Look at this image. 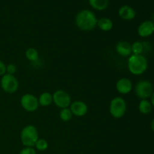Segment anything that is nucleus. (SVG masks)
Listing matches in <instances>:
<instances>
[{
  "label": "nucleus",
  "instance_id": "nucleus-27",
  "mask_svg": "<svg viewBox=\"0 0 154 154\" xmlns=\"http://www.w3.org/2000/svg\"><path fill=\"white\" fill-rule=\"evenodd\" d=\"M151 129L152 130H153V132H154V119L153 120H152V122H151Z\"/></svg>",
  "mask_w": 154,
  "mask_h": 154
},
{
  "label": "nucleus",
  "instance_id": "nucleus-13",
  "mask_svg": "<svg viewBox=\"0 0 154 154\" xmlns=\"http://www.w3.org/2000/svg\"><path fill=\"white\" fill-rule=\"evenodd\" d=\"M116 51L121 57H129L132 54L131 45L129 42H125V41H120L116 45Z\"/></svg>",
  "mask_w": 154,
  "mask_h": 154
},
{
  "label": "nucleus",
  "instance_id": "nucleus-1",
  "mask_svg": "<svg viewBox=\"0 0 154 154\" xmlns=\"http://www.w3.org/2000/svg\"><path fill=\"white\" fill-rule=\"evenodd\" d=\"M97 22L98 19L95 14L87 9L78 12L75 17V24L82 31H92L97 26Z\"/></svg>",
  "mask_w": 154,
  "mask_h": 154
},
{
  "label": "nucleus",
  "instance_id": "nucleus-23",
  "mask_svg": "<svg viewBox=\"0 0 154 154\" xmlns=\"http://www.w3.org/2000/svg\"><path fill=\"white\" fill-rule=\"evenodd\" d=\"M19 154H36V150L33 147H26L20 150Z\"/></svg>",
  "mask_w": 154,
  "mask_h": 154
},
{
  "label": "nucleus",
  "instance_id": "nucleus-12",
  "mask_svg": "<svg viewBox=\"0 0 154 154\" xmlns=\"http://www.w3.org/2000/svg\"><path fill=\"white\" fill-rule=\"evenodd\" d=\"M118 14L124 20H132L136 16V12L131 6L123 5L119 9Z\"/></svg>",
  "mask_w": 154,
  "mask_h": 154
},
{
  "label": "nucleus",
  "instance_id": "nucleus-20",
  "mask_svg": "<svg viewBox=\"0 0 154 154\" xmlns=\"http://www.w3.org/2000/svg\"><path fill=\"white\" fill-rule=\"evenodd\" d=\"M72 116H73V114H72V111H71L69 108H63V109H61V111L60 112V119L64 122L70 121Z\"/></svg>",
  "mask_w": 154,
  "mask_h": 154
},
{
  "label": "nucleus",
  "instance_id": "nucleus-26",
  "mask_svg": "<svg viewBox=\"0 0 154 154\" xmlns=\"http://www.w3.org/2000/svg\"><path fill=\"white\" fill-rule=\"evenodd\" d=\"M150 103H151L152 106L154 107V92L150 96Z\"/></svg>",
  "mask_w": 154,
  "mask_h": 154
},
{
  "label": "nucleus",
  "instance_id": "nucleus-9",
  "mask_svg": "<svg viewBox=\"0 0 154 154\" xmlns=\"http://www.w3.org/2000/svg\"><path fill=\"white\" fill-rule=\"evenodd\" d=\"M69 108L72 114L76 117H84L88 112V107L87 104L82 101H75L72 102Z\"/></svg>",
  "mask_w": 154,
  "mask_h": 154
},
{
  "label": "nucleus",
  "instance_id": "nucleus-2",
  "mask_svg": "<svg viewBox=\"0 0 154 154\" xmlns=\"http://www.w3.org/2000/svg\"><path fill=\"white\" fill-rule=\"evenodd\" d=\"M148 63L144 56L131 55L128 60V69L131 74L134 75H141L147 69Z\"/></svg>",
  "mask_w": 154,
  "mask_h": 154
},
{
  "label": "nucleus",
  "instance_id": "nucleus-25",
  "mask_svg": "<svg viewBox=\"0 0 154 154\" xmlns=\"http://www.w3.org/2000/svg\"><path fill=\"white\" fill-rule=\"evenodd\" d=\"M143 46H144V51H147L150 49V46L147 42H143Z\"/></svg>",
  "mask_w": 154,
  "mask_h": 154
},
{
  "label": "nucleus",
  "instance_id": "nucleus-11",
  "mask_svg": "<svg viewBox=\"0 0 154 154\" xmlns=\"http://www.w3.org/2000/svg\"><path fill=\"white\" fill-rule=\"evenodd\" d=\"M116 89L120 94H128L132 90V81L129 78H120L116 84Z\"/></svg>",
  "mask_w": 154,
  "mask_h": 154
},
{
  "label": "nucleus",
  "instance_id": "nucleus-10",
  "mask_svg": "<svg viewBox=\"0 0 154 154\" xmlns=\"http://www.w3.org/2000/svg\"><path fill=\"white\" fill-rule=\"evenodd\" d=\"M154 33V23L152 20H145L141 23L138 28V35L147 38Z\"/></svg>",
  "mask_w": 154,
  "mask_h": 154
},
{
  "label": "nucleus",
  "instance_id": "nucleus-15",
  "mask_svg": "<svg viewBox=\"0 0 154 154\" xmlns=\"http://www.w3.org/2000/svg\"><path fill=\"white\" fill-rule=\"evenodd\" d=\"M108 0H89V4L93 8L97 11H104L108 8Z\"/></svg>",
  "mask_w": 154,
  "mask_h": 154
},
{
  "label": "nucleus",
  "instance_id": "nucleus-24",
  "mask_svg": "<svg viewBox=\"0 0 154 154\" xmlns=\"http://www.w3.org/2000/svg\"><path fill=\"white\" fill-rule=\"evenodd\" d=\"M6 74V66L2 60H0V76L2 77Z\"/></svg>",
  "mask_w": 154,
  "mask_h": 154
},
{
  "label": "nucleus",
  "instance_id": "nucleus-5",
  "mask_svg": "<svg viewBox=\"0 0 154 154\" xmlns=\"http://www.w3.org/2000/svg\"><path fill=\"white\" fill-rule=\"evenodd\" d=\"M2 89L7 93H14L19 88V82L14 75L5 74L0 81Z\"/></svg>",
  "mask_w": 154,
  "mask_h": 154
},
{
  "label": "nucleus",
  "instance_id": "nucleus-7",
  "mask_svg": "<svg viewBox=\"0 0 154 154\" xmlns=\"http://www.w3.org/2000/svg\"><path fill=\"white\" fill-rule=\"evenodd\" d=\"M135 90L138 98L141 99H147L150 98L153 94V84L150 81H145V80L140 81L135 86Z\"/></svg>",
  "mask_w": 154,
  "mask_h": 154
},
{
  "label": "nucleus",
  "instance_id": "nucleus-21",
  "mask_svg": "<svg viewBox=\"0 0 154 154\" xmlns=\"http://www.w3.org/2000/svg\"><path fill=\"white\" fill-rule=\"evenodd\" d=\"M35 147L36 150H39V151H45L48 149V142L47 141V140L44 139V138H38L35 144Z\"/></svg>",
  "mask_w": 154,
  "mask_h": 154
},
{
  "label": "nucleus",
  "instance_id": "nucleus-6",
  "mask_svg": "<svg viewBox=\"0 0 154 154\" xmlns=\"http://www.w3.org/2000/svg\"><path fill=\"white\" fill-rule=\"evenodd\" d=\"M53 102L61 109L69 108L72 104V98L67 92L58 90L53 94Z\"/></svg>",
  "mask_w": 154,
  "mask_h": 154
},
{
  "label": "nucleus",
  "instance_id": "nucleus-22",
  "mask_svg": "<svg viewBox=\"0 0 154 154\" xmlns=\"http://www.w3.org/2000/svg\"><path fill=\"white\" fill-rule=\"evenodd\" d=\"M17 72V67L14 64H8L6 66V74H9V75H14Z\"/></svg>",
  "mask_w": 154,
  "mask_h": 154
},
{
  "label": "nucleus",
  "instance_id": "nucleus-28",
  "mask_svg": "<svg viewBox=\"0 0 154 154\" xmlns=\"http://www.w3.org/2000/svg\"><path fill=\"white\" fill-rule=\"evenodd\" d=\"M152 19H153V20H152V21H153V22L154 23V14H153V16H152Z\"/></svg>",
  "mask_w": 154,
  "mask_h": 154
},
{
  "label": "nucleus",
  "instance_id": "nucleus-19",
  "mask_svg": "<svg viewBox=\"0 0 154 154\" xmlns=\"http://www.w3.org/2000/svg\"><path fill=\"white\" fill-rule=\"evenodd\" d=\"M132 48V54L134 55H141L144 52V46H143L142 42H135L131 45Z\"/></svg>",
  "mask_w": 154,
  "mask_h": 154
},
{
  "label": "nucleus",
  "instance_id": "nucleus-14",
  "mask_svg": "<svg viewBox=\"0 0 154 154\" xmlns=\"http://www.w3.org/2000/svg\"><path fill=\"white\" fill-rule=\"evenodd\" d=\"M97 26L102 31L109 32L112 29L114 26L112 20L108 17H102L101 19L98 20Z\"/></svg>",
  "mask_w": 154,
  "mask_h": 154
},
{
  "label": "nucleus",
  "instance_id": "nucleus-17",
  "mask_svg": "<svg viewBox=\"0 0 154 154\" xmlns=\"http://www.w3.org/2000/svg\"><path fill=\"white\" fill-rule=\"evenodd\" d=\"M138 110L143 114H150L152 110V105L147 99H141L138 105Z\"/></svg>",
  "mask_w": 154,
  "mask_h": 154
},
{
  "label": "nucleus",
  "instance_id": "nucleus-4",
  "mask_svg": "<svg viewBox=\"0 0 154 154\" xmlns=\"http://www.w3.org/2000/svg\"><path fill=\"white\" fill-rule=\"evenodd\" d=\"M109 111L114 118L120 119L125 115L126 111V102L123 98L115 97L111 101Z\"/></svg>",
  "mask_w": 154,
  "mask_h": 154
},
{
  "label": "nucleus",
  "instance_id": "nucleus-16",
  "mask_svg": "<svg viewBox=\"0 0 154 154\" xmlns=\"http://www.w3.org/2000/svg\"><path fill=\"white\" fill-rule=\"evenodd\" d=\"M39 105L42 107H48L51 105L53 102V95L48 92L42 93L38 99Z\"/></svg>",
  "mask_w": 154,
  "mask_h": 154
},
{
  "label": "nucleus",
  "instance_id": "nucleus-18",
  "mask_svg": "<svg viewBox=\"0 0 154 154\" xmlns=\"http://www.w3.org/2000/svg\"><path fill=\"white\" fill-rule=\"evenodd\" d=\"M26 57L29 61L32 62V63H35V62L38 61L39 58L38 52L37 50L34 48H29L26 51L25 53Z\"/></svg>",
  "mask_w": 154,
  "mask_h": 154
},
{
  "label": "nucleus",
  "instance_id": "nucleus-8",
  "mask_svg": "<svg viewBox=\"0 0 154 154\" xmlns=\"http://www.w3.org/2000/svg\"><path fill=\"white\" fill-rule=\"evenodd\" d=\"M20 105L25 111L28 112H34L38 108V99L31 93H26L21 97Z\"/></svg>",
  "mask_w": 154,
  "mask_h": 154
},
{
  "label": "nucleus",
  "instance_id": "nucleus-3",
  "mask_svg": "<svg viewBox=\"0 0 154 154\" xmlns=\"http://www.w3.org/2000/svg\"><path fill=\"white\" fill-rule=\"evenodd\" d=\"M38 139V132L33 125L24 126L20 132V140L25 147H35L36 141Z\"/></svg>",
  "mask_w": 154,
  "mask_h": 154
}]
</instances>
